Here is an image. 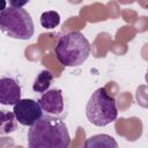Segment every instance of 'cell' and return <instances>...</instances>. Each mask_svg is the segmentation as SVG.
<instances>
[{"instance_id":"6da1fadb","label":"cell","mask_w":148,"mask_h":148,"mask_svg":"<svg viewBox=\"0 0 148 148\" xmlns=\"http://www.w3.org/2000/svg\"><path fill=\"white\" fill-rule=\"evenodd\" d=\"M69 143L68 128L56 116H43L28 131V148H68Z\"/></svg>"},{"instance_id":"7a4b0ae2","label":"cell","mask_w":148,"mask_h":148,"mask_svg":"<svg viewBox=\"0 0 148 148\" xmlns=\"http://www.w3.org/2000/svg\"><path fill=\"white\" fill-rule=\"evenodd\" d=\"M54 52L61 65L76 67L88 59L90 54V43L80 31H69L59 37Z\"/></svg>"},{"instance_id":"3957f363","label":"cell","mask_w":148,"mask_h":148,"mask_svg":"<svg viewBox=\"0 0 148 148\" xmlns=\"http://www.w3.org/2000/svg\"><path fill=\"white\" fill-rule=\"evenodd\" d=\"M0 29L15 39H30L35 32L30 14L22 7L6 6L0 13Z\"/></svg>"},{"instance_id":"277c9868","label":"cell","mask_w":148,"mask_h":148,"mask_svg":"<svg viewBox=\"0 0 148 148\" xmlns=\"http://www.w3.org/2000/svg\"><path fill=\"white\" fill-rule=\"evenodd\" d=\"M86 116L95 126H106L118 117L116 99L105 88L96 89L89 97L86 105Z\"/></svg>"},{"instance_id":"5b68a950","label":"cell","mask_w":148,"mask_h":148,"mask_svg":"<svg viewBox=\"0 0 148 148\" xmlns=\"http://www.w3.org/2000/svg\"><path fill=\"white\" fill-rule=\"evenodd\" d=\"M13 112L17 121L23 126H32L43 117V109L39 103L31 98L20 99L14 106Z\"/></svg>"},{"instance_id":"8992f818","label":"cell","mask_w":148,"mask_h":148,"mask_svg":"<svg viewBox=\"0 0 148 148\" xmlns=\"http://www.w3.org/2000/svg\"><path fill=\"white\" fill-rule=\"evenodd\" d=\"M39 105L49 116H59L64 111V98L60 89H50L45 91L38 99Z\"/></svg>"},{"instance_id":"52a82bcc","label":"cell","mask_w":148,"mask_h":148,"mask_svg":"<svg viewBox=\"0 0 148 148\" xmlns=\"http://www.w3.org/2000/svg\"><path fill=\"white\" fill-rule=\"evenodd\" d=\"M21 99V87L12 77L0 79V103L2 105H15Z\"/></svg>"},{"instance_id":"ba28073f","label":"cell","mask_w":148,"mask_h":148,"mask_svg":"<svg viewBox=\"0 0 148 148\" xmlns=\"http://www.w3.org/2000/svg\"><path fill=\"white\" fill-rule=\"evenodd\" d=\"M83 148H119L116 139L109 134H96L84 141Z\"/></svg>"},{"instance_id":"9c48e42d","label":"cell","mask_w":148,"mask_h":148,"mask_svg":"<svg viewBox=\"0 0 148 148\" xmlns=\"http://www.w3.org/2000/svg\"><path fill=\"white\" fill-rule=\"evenodd\" d=\"M52 80H53V74L50 71H47V69L42 71L37 75V77L35 79V82L32 84L34 91H36V92H43L44 94L45 91L49 90Z\"/></svg>"},{"instance_id":"30bf717a","label":"cell","mask_w":148,"mask_h":148,"mask_svg":"<svg viewBox=\"0 0 148 148\" xmlns=\"http://www.w3.org/2000/svg\"><path fill=\"white\" fill-rule=\"evenodd\" d=\"M16 117L14 112H7L5 110L1 111V127H0V134H7L12 133L16 130Z\"/></svg>"},{"instance_id":"8fae6325","label":"cell","mask_w":148,"mask_h":148,"mask_svg":"<svg viewBox=\"0 0 148 148\" xmlns=\"http://www.w3.org/2000/svg\"><path fill=\"white\" fill-rule=\"evenodd\" d=\"M60 23V15L54 10L44 12L40 15V24L45 29H54Z\"/></svg>"}]
</instances>
